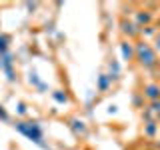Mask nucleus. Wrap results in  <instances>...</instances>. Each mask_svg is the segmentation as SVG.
I'll return each instance as SVG.
<instances>
[{"label": "nucleus", "instance_id": "obj_2", "mask_svg": "<svg viewBox=\"0 0 160 150\" xmlns=\"http://www.w3.org/2000/svg\"><path fill=\"white\" fill-rule=\"evenodd\" d=\"M16 126V130H20L22 134H26L28 138H32L36 144H40V146H44V142H42V132H40V128H38V124L36 122H16L14 124Z\"/></svg>", "mask_w": 160, "mask_h": 150}, {"label": "nucleus", "instance_id": "obj_7", "mask_svg": "<svg viewBox=\"0 0 160 150\" xmlns=\"http://www.w3.org/2000/svg\"><path fill=\"white\" fill-rule=\"evenodd\" d=\"M136 20H138V24H148L150 20H152V16H150V14L146 12V10H144V12H138ZM138 24H136V26H138Z\"/></svg>", "mask_w": 160, "mask_h": 150}, {"label": "nucleus", "instance_id": "obj_4", "mask_svg": "<svg viewBox=\"0 0 160 150\" xmlns=\"http://www.w3.org/2000/svg\"><path fill=\"white\" fill-rule=\"evenodd\" d=\"M122 32L128 34V36H136V34L140 32L138 26L134 22H128V20H122Z\"/></svg>", "mask_w": 160, "mask_h": 150}, {"label": "nucleus", "instance_id": "obj_8", "mask_svg": "<svg viewBox=\"0 0 160 150\" xmlns=\"http://www.w3.org/2000/svg\"><path fill=\"white\" fill-rule=\"evenodd\" d=\"M156 114V116H160V100H154V102H150V108H148V114Z\"/></svg>", "mask_w": 160, "mask_h": 150}, {"label": "nucleus", "instance_id": "obj_11", "mask_svg": "<svg viewBox=\"0 0 160 150\" xmlns=\"http://www.w3.org/2000/svg\"><path fill=\"white\" fill-rule=\"evenodd\" d=\"M54 96H56V100H58V102H66V94H64V96H62V94H60V92H56V94H54Z\"/></svg>", "mask_w": 160, "mask_h": 150}, {"label": "nucleus", "instance_id": "obj_3", "mask_svg": "<svg viewBox=\"0 0 160 150\" xmlns=\"http://www.w3.org/2000/svg\"><path fill=\"white\" fill-rule=\"evenodd\" d=\"M144 96H146L150 102L160 100V86H158V84H148V86L144 88Z\"/></svg>", "mask_w": 160, "mask_h": 150}, {"label": "nucleus", "instance_id": "obj_9", "mask_svg": "<svg viewBox=\"0 0 160 150\" xmlns=\"http://www.w3.org/2000/svg\"><path fill=\"white\" fill-rule=\"evenodd\" d=\"M6 48H8V38L6 36H0V56L6 54Z\"/></svg>", "mask_w": 160, "mask_h": 150}, {"label": "nucleus", "instance_id": "obj_12", "mask_svg": "<svg viewBox=\"0 0 160 150\" xmlns=\"http://www.w3.org/2000/svg\"><path fill=\"white\" fill-rule=\"evenodd\" d=\"M158 148H160V142H158Z\"/></svg>", "mask_w": 160, "mask_h": 150}, {"label": "nucleus", "instance_id": "obj_10", "mask_svg": "<svg viewBox=\"0 0 160 150\" xmlns=\"http://www.w3.org/2000/svg\"><path fill=\"white\" fill-rule=\"evenodd\" d=\"M98 88L102 90V92L108 88V76H106V74H102V76H100V80H98Z\"/></svg>", "mask_w": 160, "mask_h": 150}, {"label": "nucleus", "instance_id": "obj_1", "mask_svg": "<svg viewBox=\"0 0 160 150\" xmlns=\"http://www.w3.org/2000/svg\"><path fill=\"white\" fill-rule=\"evenodd\" d=\"M134 56L144 68H152L156 64V52L152 50V46L148 42H138L136 48H134Z\"/></svg>", "mask_w": 160, "mask_h": 150}, {"label": "nucleus", "instance_id": "obj_6", "mask_svg": "<svg viewBox=\"0 0 160 150\" xmlns=\"http://www.w3.org/2000/svg\"><path fill=\"white\" fill-rule=\"evenodd\" d=\"M144 134H146V136H154V134H156V122H154V120H150V122L144 124Z\"/></svg>", "mask_w": 160, "mask_h": 150}, {"label": "nucleus", "instance_id": "obj_5", "mask_svg": "<svg viewBox=\"0 0 160 150\" xmlns=\"http://www.w3.org/2000/svg\"><path fill=\"white\" fill-rule=\"evenodd\" d=\"M122 54H124V58H126V60H132L134 58V48L130 46L128 42H122Z\"/></svg>", "mask_w": 160, "mask_h": 150}]
</instances>
